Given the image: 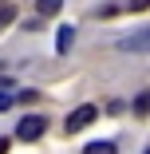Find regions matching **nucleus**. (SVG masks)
Listing matches in <instances>:
<instances>
[{
    "label": "nucleus",
    "instance_id": "f257e3e1",
    "mask_svg": "<svg viewBox=\"0 0 150 154\" xmlns=\"http://www.w3.org/2000/svg\"><path fill=\"white\" fill-rule=\"evenodd\" d=\"M95 119H99V111H95L91 103H83V107H75V111L67 115V122H63V131H67V134H79L83 127H91Z\"/></svg>",
    "mask_w": 150,
    "mask_h": 154
},
{
    "label": "nucleus",
    "instance_id": "f03ea898",
    "mask_svg": "<svg viewBox=\"0 0 150 154\" xmlns=\"http://www.w3.org/2000/svg\"><path fill=\"white\" fill-rule=\"evenodd\" d=\"M44 131H47V119H44V115H24V119H20V127H16V134H20L24 142L44 138Z\"/></svg>",
    "mask_w": 150,
    "mask_h": 154
},
{
    "label": "nucleus",
    "instance_id": "7ed1b4c3",
    "mask_svg": "<svg viewBox=\"0 0 150 154\" xmlns=\"http://www.w3.org/2000/svg\"><path fill=\"white\" fill-rule=\"evenodd\" d=\"M118 48L123 51H150V32H134L127 40H118Z\"/></svg>",
    "mask_w": 150,
    "mask_h": 154
},
{
    "label": "nucleus",
    "instance_id": "20e7f679",
    "mask_svg": "<svg viewBox=\"0 0 150 154\" xmlns=\"http://www.w3.org/2000/svg\"><path fill=\"white\" fill-rule=\"evenodd\" d=\"M71 40H75V28H71V24H63V28H59V40H55V48H59V51H67V48H71Z\"/></svg>",
    "mask_w": 150,
    "mask_h": 154
},
{
    "label": "nucleus",
    "instance_id": "39448f33",
    "mask_svg": "<svg viewBox=\"0 0 150 154\" xmlns=\"http://www.w3.org/2000/svg\"><path fill=\"white\" fill-rule=\"evenodd\" d=\"M59 8H63V0H36V12L40 16H55Z\"/></svg>",
    "mask_w": 150,
    "mask_h": 154
},
{
    "label": "nucleus",
    "instance_id": "423d86ee",
    "mask_svg": "<svg viewBox=\"0 0 150 154\" xmlns=\"http://www.w3.org/2000/svg\"><path fill=\"white\" fill-rule=\"evenodd\" d=\"M83 154H118V150H115V142H87Z\"/></svg>",
    "mask_w": 150,
    "mask_h": 154
},
{
    "label": "nucleus",
    "instance_id": "0eeeda50",
    "mask_svg": "<svg viewBox=\"0 0 150 154\" xmlns=\"http://www.w3.org/2000/svg\"><path fill=\"white\" fill-rule=\"evenodd\" d=\"M8 107H12V91H8V87H0V115H4Z\"/></svg>",
    "mask_w": 150,
    "mask_h": 154
},
{
    "label": "nucleus",
    "instance_id": "6e6552de",
    "mask_svg": "<svg viewBox=\"0 0 150 154\" xmlns=\"http://www.w3.org/2000/svg\"><path fill=\"white\" fill-rule=\"evenodd\" d=\"M134 111L146 115V111H150V95H138V99H134Z\"/></svg>",
    "mask_w": 150,
    "mask_h": 154
},
{
    "label": "nucleus",
    "instance_id": "1a4fd4ad",
    "mask_svg": "<svg viewBox=\"0 0 150 154\" xmlns=\"http://www.w3.org/2000/svg\"><path fill=\"white\" fill-rule=\"evenodd\" d=\"M146 4H150V0H130V12H142Z\"/></svg>",
    "mask_w": 150,
    "mask_h": 154
}]
</instances>
